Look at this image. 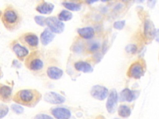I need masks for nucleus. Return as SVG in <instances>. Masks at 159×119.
I'll return each mask as SVG.
<instances>
[{"label":"nucleus","mask_w":159,"mask_h":119,"mask_svg":"<svg viewBox=\"0 0 159 119\" xmlns=\"http://www.w3.org/2000/svg\"><path fill=\"white\" fill-rule=\"evenodd\" d=\"M51 113L57 119H69L71 117V112L64 107H56L51 110Z\"/></svg>","instance_id":"11"},{"label":"nucleus","mask_w":159,"mask_h":119,"mask_svg":"<svg viewBox=\"0 0 159 119\" xmlns=\"http://www.w3.org/2000/svg\"><path fill=\"white\" fill-rule=\"evenodd\" d=\"M73 51L76 53H80L83 49V44H81V43H77L75 45H74L73 46Z\"/></svg>","instance_id":"28"},{"label":"nucleus","mask_w":159,"mask_h":119,"mask_svg":"<svg viewBox=\"0 0 159 119\" xmlns=\"http://www.w3.org/2000/svg\"><path fill=\"white\" fill-rule=\"evenodd\" d=\"M145 0H135V1L137 3H141V2H143Z\"/></svg>","instance_id":"33"},{"label":"nucleus","mask_w":159,"mask_h":119,"mask_svg":"<svg viewBox=\"0 0 159 119\" xmlns=\"http://www.w3.org/2000/svg\"><path fill=\"white\" fill-rule=\"evenodd\" d=\"M100 45H99V43H97V42H94V43H93L90 45V46H89V50L90 51H94L97 50L99 49Z\"/></svg>","instance_id":"30"},{"label":"nucleus","mask_w":159,"mask_h":119,"mask_svg":"<svg viewBox=\"0 0 159 119\" xmlns=\"http://www.w3.org/2000/svg\"><path fill=\"white\" fill-rule=\"evenodd\" d=\"M63 70L56 66H50L47 70V74L48 77L53 80H57L63 76Z\"/></svg>","instance_id":"16"},{"label":"nucleus","mask_w":159,"mask_h":119,"mask_svg":"<svg viewBox=\"0 0 159 119\" xmlns=\"http://www.w3.org/2000/svg\"><path fill=\"white\" fill-rule=\"evenodd\" d=\"M98 0H86V2L88 3V4H93L96 1H98Z\"/></svg>","instance_id":"32"},{"label":"nucleus","mask_w":159,"mask_h":119,"mask_svg":"<svg viewBox=\"0 0 159 119\" xmlns=\"http://www.w3.org/2000/svg\"><path fill=\"white\" fill-rule=\"evenodd\" d=\"M9 112V108L6 105L1 104L0 105V118L5 117Z\"/></svg>","instance_id":"24"},{"label":"nucleus","mask_w":159,"mask_h":119,"mask_svg":"<svg viewBox=\"0 0 159 119\" xmlns=\"http://www.w3.org/2000/svg\"><path fill=\"white\" fill-rule=\"evenodd\" d=\"M125 21L124 20H118V21H116L114 23L113 26H114V28H115L116 29L121 30L125 26Z\"/></svg>","instance_id":"27"},{"label":"nucleus","mask_w":159,"mask_h":119,"mask_svg":"<svg viewBox=\"0 0 159 119\" xmlns=\"http://www.w3.org/2000/svg\"><path fill=\"white\" fill-rule=\"evenodd\" d=\"M42 98L41 94L36 89H22L16 93L13 100L17 104L29 107H35Z\"/></svg>","instance_id":"1"},{"label":"nucleus","mask_w":159,"mask_h":119,"mask_svg":"<svg viewBox=\"0 0 159 119\" xmlns=\"http://www.w3.org/2000/svg\"><path fill=\"white\" fill-rule=\"evenodd\" d=\"M2 19L5 27L9 30L16 29L19 22L17 13L11 8H7L4 11Z\"/></svg>","instance_id":"3"},{"label":"nucleus","mask_w":159,"mask_h":119,"mask_svg":"<svg viewBox=\"0 0 159 119\" xmlns=\"http://www.w3.org/2000/svg\"><path fill=\"white\" fill-rule=\"evenodd\" d=\"M26 67L31 71H38L41 70L44 65L40 52L35 51L30 53L25 60Z\"/></svg>","instance_id":"2"},{"label":"nucleus","mask_w":159,"mask_h":119,"mask_svg":"<svg viewBox=\"0 0 159 119\" xmlns=\"http://www.w3.org/2000/svg\"><path fill=\"white\" fill-rule=\"evenodd\" d=\"M34 20L35 21V22L40 26H44L46 23H45V20H46V18L42 15H36L34 17Z\"/></svg>","instance_id":"23"},{"label":"nucleus","mask_w":159,"mask_h":119,"mask_svg":"<svg viewBox=\"0 0 159 119\" xmlns=\"http://www.w3.org/2000/svg\"><path fill=\"white\" fill-rule=\"evenodd\" d=\"M63 6L67 9L71 11H78L81 9V4L75 3V2H65L63 3Z\"/></svg>","instance_id":"22"},{"label":"nucleus","mask_w":159,"mask_h":119,"mask_svg":"<svg viewBox=\"0 0 159 119\" xmlns=\"http://www.w3.org/2000/svg\"><path fill=\"white\" fill-rule=\"evenodd\" d=\"M102 2H106V1H111V0H101Z\"/></svg>","instance_id":"34"},{"label":"nucleus","mask_w":159,"mask_h":119,"mask_svg":"<svg viewBox=\"0 0 159 119\" xmlns=\"http://www.w3.org/2000/svg\"><path fill=\"white\" fill-rule=\"evenodd\" d=\"M90 94L94 99L103 100L109 95V90L106 87L97 84L92 87Z\"/></svg>","instance_id":"7"},{"label":"nucleus","mask_w":159,"mask_h":119,"mask_svg":"<svg viewBox=\"0 0 159 119\" xmlns=\"http://www.w3.org/2000/svg\"><path fill=\"white\" fill-rule=\"evenodd\" d=\"M20 41L22 44L29 48L35 49L39 45V38L36 34L28 32L22 35L20 38Z\"/></svg>","instance_id":"6"},{"label":"nucleus","mask_w":159,"mask_h":119,"mask_svg":"<svg viewBox=\"0 0 159 119\" xmlns=\"http://www.w3.org/2000/svg\"><path fill=\"white\" fill-rule=\"evenodd\" d=\"M11 109L12 110L17 114H20L24 112V108L18 104H12L11 105Z\"/></svg>","instance_id":"26"},{"label":"nucleus","mask_w":159,"mask_h":119,"mask_svg":"<svg viewBox=\"0 0 159 119\" xmlns=\"http://www.w3.org/2000/svg\"><path fill=\"white\" fill-rule=\"evenodd\" d=\"M34 119H53V118L51 116L48 115L47 114L40 113V114L36 115Z\"/></svg>","instance_id":"29"},{"label":"nucleus","mask_w":159,"mask_h":119,"mask_svg":"<svg viewBox=\"0 0 159 119\" xmlns=\"http://www.w3.org/2000/svg\"><path fill=\"white\" fill-rule=\"evenodd\" d=\"M145 73L143 64L140 61L133 63L128 69L127 74L129 77L134 79H140Z\"/></svg>","instance_id":"4"},{"label":"nucleus","mask_w":159,"mask_h":119,"mask_svg":"<svg viewBox=\"0 0 159 119\" xmlns=\"http://www.w3.org/2000/svg\"><path fill=\"white\" fill-rule=\"evenodd\" d=\"M124 1H129V0H123Z\"/></svg>","instance_id":"36"},{"label":"nucleus","mask_w":159,"mask_h":119,"mask_svg":"<svg viewBox=\"0 0 159 119\" xmlns=\"http://www.w3.org/2000/svg\"><path fill=\"white\" fill-rule=\"evenodd\" d=\"M12 50L15 55L19 59H23L29 55L28 49L19 43H15L12 45Z\"/></svg>","instance_id":"13"},{"label":"nucleus","mask_w":159,"mask_h":119,"mask_svg":"<svg viewBox=\"0 0 159 119\" xmlns=\"http://www.w3.org/2000/svg\"><path fill=\"white\" fill-rule=\"evenodd\" d=\"M155 40L159 43V29H157L156 33H155Z\"/></svg>","instance_id":"31"},{"label":"nucleus","mask_w":159,"mask_h":119,"mask_svg":"<svg viewBox=\"0 0 159 119\" xmlns=\"http://www.w3.org/2000/svg\"><path fill=\"white\" fill-rule=\"evenodd\" d=\"M118 94L116 89H112L108 95V98L106 102V109L109 113H114L117 108Z\"/></svg>","instance_id":"8"},{"label":"nucleus","mask_w":159,"mask_h":119,"mask_svg":"<svg viewBox=\"0 0 159 119\" xmlns=\"http://www.w3.org/2000/svg\"><path fill=\"white\" fill-rule=\"evenodd\" d=\"M131 110L126 105H120L118 108V114L122 118H127L130 115Z\"/></svg>","instance_id":"20"},{"label":"nucleus","mask_w":159,"mask_h":119,"mask_svg":"<svg viewBox=\"0 0 159 119\" xmlns=\"http://www.w3.org/2000/svg\"><path fill=\"white\" fill-rule=\"evenodd\" d=\"M153 1V0H148L149 2H151V1Z\"/></svg>","instance_id":"35"},{"label":"nucleus","mask_w":159,"mask_h":119,"mask_svg":"<svg viewBox=\"0 0 159 119\" xmlns=\"http://www.w3.org/2000/svg\"><path fill=\"white\" fill-rule=\"evenodd\" d=\"M78 35L84 39H91L94 35V30L91 27L80 28L77 30Z\"/></svg>","instance_id":"18"},{"label":"nucleus","mask_w":159,"mask_h":119,"mask_svg":"<svg viewBox=\"0 0 159 119\" xmlns=\"http://www.w3.org/2000/svg\"><path fill=\"white\" fill-rule=\"evenodd\" d=\"M12 89L8 86L1 84L0 87V98L4 102H9L11 99Z\"/></svg>","instance_id":"14"},{"label":"nucleus","mask_w":159,"mask_h":119,"mask_svg":"<svg viewBox=\"0 0 159 119\" xmlns=\"http://www.w3.org/2000/svg\"><path fill=\"white\" fill-rule=\"evenodd\" d=\"M125 50L127 53H130V54H134L137 51V47L134 44H129L125 46Z\"/></svg>","instance_id":"25"},{"label":"nucleus","mask_w":159,"mask_h":119,"mask_svg":"<svg viewBox=\"0 0 159 119\" xmlns=\"http://www.w3.org/2000/svg\"><path fill=\"white\" fill-rule=\"evenodd\" d=\"M44 100L52 104H60L65 101V98L55 92H48L44 95Z\"/></svg>","instance_id":"10"},{"label":"nucleus","mask_w":159,"mask_h":119,"mask_svg":"<svg viewBox=\"0 0 159 119\" xmlns=\"http://www.w3.org/2000/svg\"><path fill=\"white\" fill-rule=\"evenodd\" d=\"M139 92L137 90H132L128 88L124 89L118 96L119 100L120 102H132L139 95Z\"/></svg>","instance_id":"9"},{"label":"nucleus","mask_w":159,"mask_h":119,"mask_svg":"<svg viewBox=\"0 0 159 119\" xmlns=\"http://www.w3.org/2000/svg\"><path fill=\"white\" fill-rule=\"evenodd\" d=\"M114 119H119V118H114Z\"/></svg>","instance_id":"37"},{"label":"nucleus","mask_w":159,"mask_h":119,"mask_svg":"<svg viewBox=\"0 0 159 119\" xmlns=\"http://www.w3.org/2000/svg\"><path fill=\"white\" fill-rule=\"evenodd\" d=\"M55 35L49 28L45 29L40 34V41L42 45H47L55 38Z\"/></svg>","instance_id":"15"},{"label":"nucleus","mask_w":159,"mask_h":119,"mask_svg":"<svg viewBox=\"0 0 159 119\" xmlns=\"http://www.w3.org/2000/svg\"><path fill=\"white\" fill-rule=\"evenodd\" d=\"M54 7L55 6L52 3L43 2L37 6L36 10L42 14H50L52 12Z\"/></svg>","instance_id":"17"},{"label":"nucleus","mask_w":159,"mask_h":119,"mask_svg":"<svg viewBox=\"0 0 159 119\" xmlns=\"http://www.w3.org/2000/svg\"><path fill=\"white\" fill-rule=\"evenodd\" d=\"M45 23L48 27L55 33H61L65 29L64 23L56 17L51 16L46 18Z\"/></svg>","instance_id":"5"},{"label":"nucleus","mask_w":159,"mask_h":119,"mask_svg":"<svg viewBox=\"0 0 159 119\" xmlns=\"http://www.w3.org/2000/svg\"><path fill=\"white\" fill-rule=\"evenodd\" d=\"M156 29L153 22L150 19H147L144 22L143 32L145 37L148 40H152L155 38Z\"/></svg>","instance_id":"12"},{"label":"nucleus","mask_w":159,"mask_h":119,"mask_svg":"<svg viewBox=\"0 0 159 119\" xmlns=\"http://www.w3.org/2000/svg\"><path fill=\"white\" fill-rule=\"evenodd\" d=\"M72 13L68 10H62L58 14V18L61 21H68L72 19Z\"/></svg>","instance_id":"21"},{"label":"nucleus","mask_w":159,"mask_h":119,"mask_svg":"<svg viewBox=\"0 0 159 119\" xmlns=\"http://www.w3.org/2000/svg\"><path fill=\"white\" fill-rule=\"evenodd\" d=\"M75 69L78 71H81L83 73H91L93 71V68L91 65L83 61H79L75 63L74 65Z\"/></svg>","instance_id":"19"}]
</instances>
